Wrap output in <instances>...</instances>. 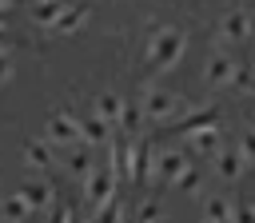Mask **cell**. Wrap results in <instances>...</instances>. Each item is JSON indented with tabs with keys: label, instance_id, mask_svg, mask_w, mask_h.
Masks as SVG:
<instances>
[{
	"label": "cell",
	"instance_id": "cell-3",
	"mask_svg": "<svg viewBox=\"0 0 255 223\" xmlns=\"http://www.w3.org/2000/svg\"><path fill=\"white\" fill-rule=\"evenodd\" d=\"M48 195H52V191H48L44 183H28V187H24V199H28L32 207H44V203H48Z\"/></svg>",
	"mask_w": 255,
	"mask_h": 223
},
{
	"label": "cell",
	"instance_id": "cell-6",
	"mask_svg": "<svg viewBox=\"0 0 255 223\" xmlns=\"http://www.w3.org/2000/svg\"><path fill=\"white\" fill-rule=\"evenodd\" d=\"M12 80V60H8V52H0V84H8Z\"/></svg>",
	"mask_w": 255,
	"mask_h": 223
},
{
	"label": "cell",
	"instance_id": "cell-9",
	"mask_svg": "<svg viewBox=\"0 0 255 223\" xmlns=\"http://www.w3.org/2000/svg\"><path fill=\"white\" fill-rule=\"evenodd\" d=\"M0 8H12V0H0Z\"/></svg>",
	"mask_w": 255,
	"mask_h": 223
},
{
	"label": "cell",
	"instance_id": "cell-1",
	"mask_svg": "<svg viewBox=\"0 0 255 223\" xmlns=\"http://www.w3.org/2000/svg\"><path fill=\"white\" fill-rule=\"evenodd\" d=\"M28 211H32V203H28L24 195H12V199L0 203V219H8V223H24Z\"/></svg>",
	"mask_w": 255,
	"mask_h": 223
},
{
	"label": "cell",
	"instance_id": "cell-8",
	"mask_svg": "<svg viewBox=\"0 0 255 223\" xmlns=\"http://www.w3.org/2000/svg\"><path fill=\"white\" fill-rule=\"evenodd\" d=\"M4 28H8V20H4V8H0V32H4Z\"/></svg>",
	"mask_w": 255,
	"mask_h": 223
},
{
	"label": "cell",
	"instance_id": "cell-5",
	"mask_svg": "<svg viewBox=\"0 0 255 223\" xmlns=\"http://www.w3.org/2000/svg\"><path fill=\"white\" fill-rule=\"evenodd\" d=\"M52 135H72V123H68L64 115H56V119H52Z\"/></svg>",
	"mask_w": 255,
	"mask_h": 223
},
{
	"label": "cell",
	"instance_id": "cell-2",
	"mask_svg": "<svg viewBox=\"0 0 255 223\" xmlns=\"http://www.w3.org/2000/svg\"><path fill=\"white\" fill-rule=\"evenodd\" d=\"M24 159H28L32 167H48V163H52V151H48V143H28V147H24Z\"/></svg>",
	"mask_w": 255,
	"mask_h": 223
},
{
	"label": "cell",
	"instance_id": "cell-4",
	"mask_svg": "<svg viewBox=\"0 0 255 223\" xmlns=\"http://www.w3.org/2000/svg\"><path fill=\"white\" fill-rule=\"evenodd\" d=\"M36 20H40V24H52V20H56V4H52V0H44V4L36 8Z\"/></svg>",
	"mask_w": 255,
	"mask_h": 223
},
{
	"label": "cell",
	"instance_id": "cell-7",
	"mask_svg": "<svg viewBox=\"0 0 255 223\" xmlns=\"http://www.w3.org/2000/svg\"><path fill=\"white\" fill-rule=\"evenodd\" d=\"M56 223H72V215H68V211H64V215H60V219H56Z\"/></svg>",
	"mask_w": 255,
	"mask_h": 223
}]
</instances>
